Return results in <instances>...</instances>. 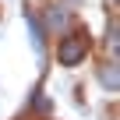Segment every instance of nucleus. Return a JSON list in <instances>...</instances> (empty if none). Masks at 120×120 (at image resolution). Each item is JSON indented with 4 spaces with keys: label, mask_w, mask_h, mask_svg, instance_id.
Returning <instances> with one entry per match:
<instances>
[{
    "label": "nucleus",
    "mask_w": 120,
    "mask_h": 120,
    "mask_svg": "<svg viewBox=\"0 0 120 120\" xmlns=\"http://www.w3.org/2000/svg\"><path fill=\"white\" fill-rule=\"evenodd\" d=\"M46 21H49V28H60V25L67 21V14H64V11H53V14H49Z\"/></svg>",
    "instance_id": "nucleus-2"
},
{
    "label": "nucleus",
    "mask_w": 120,
    "mask_h": 120,
    "mask_svg": "<svg viewBox=\"0 0 120 120\" xmlns=\"http://www.w3.org/2000/svg\"><path fill=\"white\" fill-rule=\"evenodd\" d=\"M102 81H109V88H116V67L109 64V71H102Z\"/></svg>",
    "instance_id": "nucleus-3"
},
{
    "label": "nucleus",
    "mask_w": 120,
    "mask_h": 120,
    "mask_svg": "<svg viewBox=\"0 0 120 120\" xmlns=\"http://www.w3.org/2000/svg\"><path fill=\"white\" fill-rule=\"evenodd\" d=\"M85 39L81 35H64V39H60V46H56V60H60V64H64V67H74L78 64V60L85 56Z\"/></svg>",
    "instance_id": "nucleus-1"
}]
</instances>
